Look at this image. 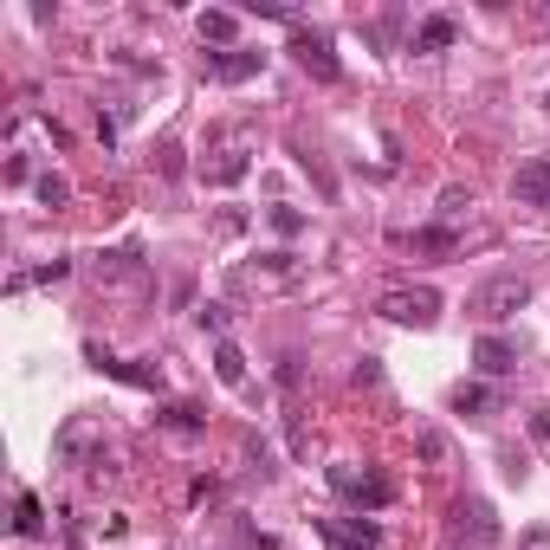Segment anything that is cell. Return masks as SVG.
I'll list each match as a JSON object with an SVG mask.
<instances>
[{"mask_svg": "<svg viewBox=\"0 0 550 550\" xmlns=\"http://www.w3.org/2000/svg\"><path fill=\"white\" fill-rule=\"evenodd\" d=\"M376 311L389 324H402V330H434L440 324V292L434 285H389V292L376 298Z\"/></svg>", "mask_w": 550, "mask_h": 550, "instance_id": "cell-1", "label": "cell"}, {"mask_svg": "<svg viewBox=\"0 0 550 550\" xmlns=\"http://www.w3.org/2000/svg\"><path fill=\"white\" fill-rule=\"evenodd\" d=\"M330 486L343 492L350 505H363V512H382V505H395V479L389 473H376V466H330Z\"/></svg>", "mask_w": 550, "mask_h": 550, "instance_id": "cell-2", "label": "cell"}, {"mask_svg": "<svg viewBox=\"0 0 550 550\" xmlns=\"http://www.w3.org/2000/svg\"><path fill=\"white\" fill-rule=\"evenodd\" d=\"M525 305H531V279H525V272H499V279H486V285L473 292V311H479L486 324L512 318V311H525Z\"/></svg>", "mask_w": 550, "mask_h": 550, "instance_id": "cell-3", "label": "cell"}, {"mask_svg": "<svg viewBox=\"0 0 550 550\" xmlns=\"http://www.w3.org/2000/svg\"><path fill=\"white\" fill-rule=\"evenodd\" d=\"M453 531H460V544H499V512L486 499H460L453 505Z\"/></svg>", "mask_w": 550, "mask_h": 550, "instance_id": "cell-4", "label": "cell"}, {"mask_svg": "<svg viewBox=\"0 0 550 550\" xmlns=\"http://www.w3.org/2000/svg\"><path fill=\"white\" fill-rule=\"evenodd\" d=\"M292 52H298V65H305L311 78H343V65H337V52H330V39L324 33H305V26H292Z\"/></svg>", "mask_w": 550, "mask_h": 550, "instance_id": "cell-5", "label": "cell"}, {"mask_svg": "<svg viewBox=\"0 0 550 550\" xmlns=\"http://www.w3.org/2000/svg\"><path fill=\"white\" fill-rule=\"evenodd\" d=\"M259 65H266V52H246V46L208 52V78L214 85H246V78H259Z\"/></svg>", "mask_w": 550, "mask_h": 550, "instance_id": "cell-6", "label": "cell"}, {"mask_svg": "<svg viewBox=\"0 0 550 550\" xmlns=\"http://www.w3.org/2000/svg\"><path fill=\"white\" fill-rule=\"evenodd\" d=\"M473 363L486 369V376H512V369H518V337H499V330H486V337L473 343Z\"/></svg>", "mask_w": 550, "mask_h": 550, "instance_id": "cell-7", "label": "cell"}, {"mask_svg": "<svg viewBox=\"0 0 550 550\" xmlns=\"http://www.w3.org/2000/svg\"><path fill=\"white\" fill-rule=\"evenodd\" d=\"M512 195L525 201V208H550V156H538V162H525V169H518Z\"/></svg>", "mask_w": 550, "mask_h": 550, "instance_id": "cell-8", "label": "cell"}, {"mask_svg": "<svg viewBox=\"0 0 550 550\" xmlns=\"http://www.w3.org/2000/svg\"><path fill=\"white\" fill-rule=\"evenodd\" d=\"M453 39H460V20H453V13H428V20L415 26V52H447Z\"/></svg>", "mask_w": 550, "mask_h": 550, "instance_id": "cell-9", "label": "cell"}, {"mask_svg": "<svg viewBox=\"0 0 550 550\" xmlns=\"http://www.w3.org/2000/svg\"><path fill=\"white\" fill-rule=\"evenodd\" d=\"M195 26H201V39H208V46H220V52H227V46H233V33H240V13H227V7H208Z\"/></svg>", "mask_w": 550, "mask_h": 550, "instance_id": "cell-10", "label": "cell"}, {"mask_svg": "<svg viewBox=\"0 0 550 550\" xmlns=\"http://www.w3.org/2000/svg\"><path fill=\"white\" fill-rule=\"evenodd\" d=\"M214 376L227 382V389H240V382H246V356H240V343H227V337L214 343Z\"/></svg>", "mask_w": 550, "mask_h": 550, "instance_id": "cell-11", "label": "cell"}, {"mask_svg": "<svg viewBox=\"0 0 550 550\" xmlns=\"http://www.w3.org/2000/svg\"><path fill=\"white\" fill-rule=\"evenodd\" d=\"M492 402H499V395H492L486 382H460V389H453V415H486Z\"/></svg>", "mask_w": 550, "mask_h": 550, "instance_id": "cell-12", "label": "cell"}, {"mask_svg": "<svg viewBox=\"0 0 550 550\" xmlns=\"http://www.w3.org/2000/svg\"><path fill=\"white\" fill-rule=\"evenodd\" d=\"M13 531H20V538H39V531H46V518H39V499H33V492H20V499H13Z\"/></svg>", "mask_w": 550, "mask_h": 550, "instance_id": "cell-13", "label": "cell"}, {"mask_svg": "<svg viewBox=\"0 0 550 550\" xmlns=\"http://www.w3.org/2000/svg\"><path fill=\"white\" fill-rule=\"evenodd\" d=\"M246 169H253V162H246V149H227V156H220L214 169H208V182H220V188H233V182H240Z\"/></svg>", "mask_w": 550, "mask_h": 550, "instance_id": "cell-14", "label": "cell"}, {"mask_svg": "<svg viewBox=\"0 0 550 550\" xmlns=\"http://www.w3.org/2000/svg\"><path fill=\"white\" fill-rule=\"evenodd\" d=\"M330 525H337V531H343V538H350L356 550H376V544H382V531L369 525V518H330Z\"/></svg>", "mask_w": 550, "mask_h": 550, "instance_id": "cell-15", "label": "cell"}, {"mask_svg": "<svg viewBox=\"0 0 550 550\" xmlns=\"http://www.w3.org/2000/svg\"><path fill=\"white\" fill-rule=\"evenodd\" d=\"M408 246L415 253H453V227H421V233H408Z\"/></svg>", "mask_w": 550, "mask_h": 550, "instance_id": "cell-16", "label": "cell"}, {"mask_svg": "<svg viewBox=\"0 0 550 550\" xmlns=\"http://www.w3.org/2000/svg\"><path fill=\"white\" fill-rule=\"evenodd\" d=\"M85 447H91V421H72V428L59 434V453L65 460H85Z\"/></svg>", "mask_w": 550, "mask_h": 550, "instance_id": "cell-17", "label": "cell"}, {"mask_svg": "<svg viewBox=\"0 0 550 550\" xmlns=\"http://www.w3.org/2000/svg\"><path fill=\"white\" fill-rule=\"evenodd\" d=\"M39 201H46V208H65V201H72L65 175H39Z\"/></svg>", "mask_w": 550, "mask_h": 550, "instance_id": "cell-18", "label": "cell"}, {"mask_svg": "<svg viewBox=\"0 0 550 550\" xmlns=\"http://www.w3.org/2000/svg\"><path fill=\"white\" fill-rule=\"evenodd\" d=\"M162 421H169V428H182V434H195V428H201V408L175 402V408H162Z\"/></svg>", "mask_w": 550, "mask_h": 550, "instance_id": "cell-19", "label": "cell"}, {"mask_svg": "<svg viewBox=\"0 0 550 550\" xmlns=\"http://www.w3.org/2000/svg\"><path fill=\"white\" fill-rule=\"evenodd\" d=\"M518 550H550V525H525L518 531Z\"/></svg>", "mask_w": 550, "mask_h": 550, "instance_id": "cell-20", "label": "cell"}, {"mask_svg": "<svg viewBox=\"0 0 550 550\" xmlns=\"http://www.w3.org/2000/svg\"><path fill=\"white\" fill-rule=\"evenodd\" d=\"M421 460H434V466H440V460H447V440H440L434 428H421Z\"/></svg>", "mask_w": 550, "mask_h": 550, "instance_id": "cell-21", "label": "cell"}, {"mask_svg": "<svg viewBox=\"0 0 550 550\" xmlns=\"http://www.w3.org/2000/svg\"><path fill=\"white\" fill-rule=\"evenodd\" d=\"M460 208H473V195H466V188H447V195H440V214L453 220V214H460Z\"/></svg>", "mask_w": 550, "mask_h": 550, "instance_id": "cell-22", "label": "cell"}, {"mask_svg": "<svg viewBox=\"0 0 550 550\" xmlns=\"http://www.w3.org/2000/svg\"><path fill=\"white\" fill-rule=\"evenodd\" d=\"M272 227H279V233H298V227H305V214H298V208H272Z\"/></svg>", "mask_w": 550, "mask_h": 550, "instance_id": "cell-23", "label": "cell"}, {"mask_svg": "<svg viewBox=\"0 0 550 550\" xmlns=\"http://www.w3.org/2000/svg\"><path fill=\"white\" fill-rule=\"evenodd\" d=\"M201 330H214V337H220V330H227V305H201Z\"/></svg>", "mask_w": 550, "mask_h": 550, "instance_id": "cell-24", "label": "cell"}, {"mask_svg": "<svg viewBox=\"0 0 550 550\" xmlns=\"http://www.w3.org/2000/svg\"><path fill=\"white\" fill-rule=\"evenodd\" d=\"M318 538H324L330 550H356V544H350V538H343V531H337V525H330V518H318Z\"/></svg>", "mask_w": 550, "mask_h": 550, "instance_id": "cell-25", "label": "cell"}, {"mask_svg": "<svg viewBox=\"0 0 550 550\" xmlns=\"http://www.w3.org/2000/svg\"><path fill=\"white\" fill-rule=\"evenodd\" d=\"M531 440H544V447H550V415H531Z\"/></svg>", "mask_w": 550, "mask_h": 550, "instance_id": "cell-26", "label": "cell"}, {"mask_svg": "<svg viewBox=\"0 0 550 550\" xmlns=\"http://www.w3.org/2000/svg\"><path fill=\"white\" fill-rule=\"evenodd\" d=\"M253 550H279V544H272V538H253Z\"/></svg>", "mask_w": 550, "mask_h": 550, "instance_id": "cell-27", "label": "cell"}, {"mask_svg": "<svg viewBox=\"0 0 550 550\" xmlns=\"http://www.w3.org/2000/svg\"><path fill=\"white\" fill-rule=\"evenodd\" d=\"M544 104H550V98H544Z\"/></svg>", "mask_w": 550, "mask_h": 550, "instance_id": "cell-28", "label": "cell"}]
</instances>
